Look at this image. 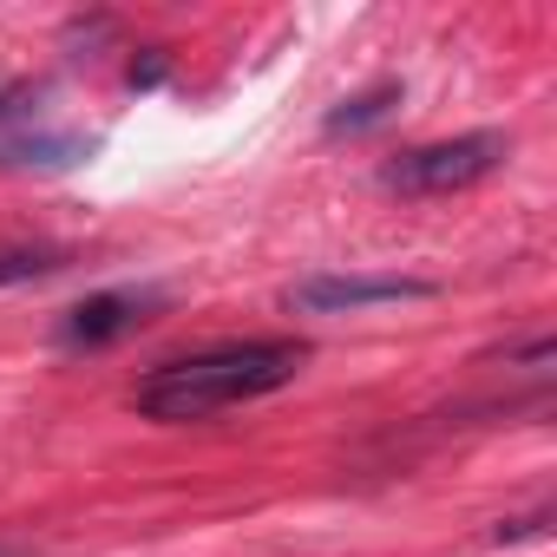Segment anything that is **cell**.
Masks as SVG:
<instances>
[{"label":"cell","mask_w":557,"mask_h":557,"mask_svg":"<svg viewBox=\"0 0 557 557\" xmlns=\"http://www.w3.org/2000/svg\"><path fill=\"white\" fill-rule=\"evenodd\" d=\"M302 361H309L302 342H230V348H203V355L151 368L138 381L132 407L145 420H164V426L210 420L223 407H243V400H262L275 387H289L302 374Z\"/></svg>","instance_id":"cell-1"},{"label":"cell","mask_w":557,"mask_h":557,"mask_svg":"<svg viewBox=\"0 0 557 557\" xmlns=\"http://www.w3.org/2000/svg\"><path fill=\"white\" fill-rule=\"evenodd\" d=\"M505 158H511L505 132H466V138H440V145L400 151L381 171V184L400 190V197H453V190H472L479 177H492Z\"/></svg>","instance_id":"cell-2"},{"label":"cell","mask_w":557,"mask_h":557,"mask_svg":"<svg viewBox=\"0 0 557 557\" xmlns=\"http://www.w3.org/2000/svg\"><path fill=\"white\" fill-rule=\"evenodd\" d=\"M440 296L420 275H309L289 289V309L302 315H342V309H381V302H426Z\"/></svg>","instance_id":"cell-3"},{"label":"cell","mask_w":557,"mask_h":557,"mask_svg":"<svg viewBox=\"0 0 557 557\" xmlns=\"http://www.w3.org/2000/svg\"><path fill=\"white\" fill-rule=\"evenodd\" d=\"M158 296H145V289H106V296H86L66 322H60V342H73V348H99V342H119L125 329H138L145 322V309H151Z\"/></svg>","instance_id":"cell-4"},{"label":"cell","mask_w":557,"mask_h":557,"mask_svg":"<svg viewBox=\"0 0 557 557\" xmlns=\"http://www.w3.org/2000/svg\"><path fill=\"white\" fill-rule=\"evenodd\" d=\"M92 151V138H73V132H27V138H8V145H0V164H79Z\"/></svg>","instance_id":"cell-5"},{"label":"cell","mask_w":557,"mask_h":557,"mask_svg":"<svg viewBox=\"0 0 557 557\" xmlns=\"http://www.w3.org/2000/svg\"><path fill=\"white\" fill-rule=\"evenodd\" d=\"M394 106H400V86H374V92L348 99L342 112H329V138H342V132H368V125H381Z\"/></svg>","instance_id":"cell-6"},{"label":"cell","mask_w":557,"mask_h":557,"mask_svg":"<svg viewBox=\"0 0 557 557\" xmlns=\"http://www.w3.org/2000/svg\"><path fill=\"white\" fill-rule=\"evenodd\" d=\"M60 256H34V249H8L0 256V289H14V283H34V275H53Z\"/></svg>","instance_id":"cell-7"},{"label":"cell","mask_w":557,"mask_h":557,"mask_svg":"<svg viewBox=\"0 0 557 557\" xmlns=\"http://www.w3.org/2000/svg\"><path fill=\"white\" fill-rule=\"evenodd\" d=\"M544 531V511H531V518H505L498 524V537H537Z\"/></svg>","instance_id":"cell-8"},{"label":"cell","mask_w":557,"mask_h":557,"mask_svg":"<svg viewBox=\"0 0 557 557\" xmlns=\"http://www.w3.org/2000/svg\"><path fill=\"white\" fill-rule=\"evenodd\" d=\"M0 557H34V550H14V544H0Z\"/></svg>","instance_id":"cell-9"}]
</instances>
